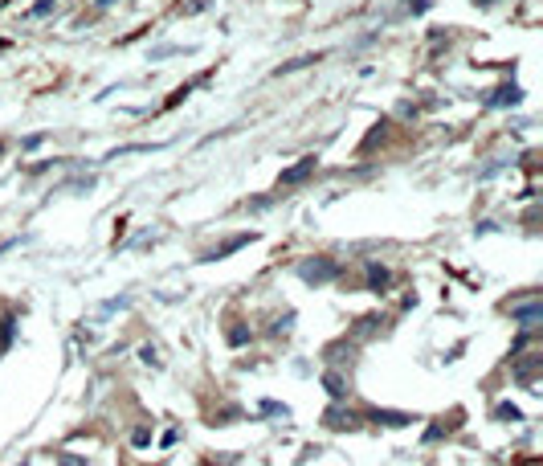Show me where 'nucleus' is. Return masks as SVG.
I'll return each mask as SVG.
<instances>
[{"label": "nucleus", "instance_id": "1", "mask_svg": "<svg viewBox=\"0 0 543 466\" xmlns=\"http://www.w3.org/2000/svg\"><path fill=\"white\" fill-rule=\"evenodd\" d=\"M298 279L323 286V282L339 279V266H335L331 258H303V262H298Z\"/></svg>", "mask_w": 543, "mask_h": 466}, {"label": "nucleus", "instance_id": "2", "mask_svg": "<svg viewBox=\"0 0 543 466\" xmlns=\"http://www.w3.org/2000/svg\"><path fill=\"white\" fill-rule=\"evenodd\" d=\"M315 168H318V160H315V156H307V160H298L294 168H286V172L278 176V188H298L303 180H311V176H315Z\"/></svg>", "mask_w": 543, "mask_h": 466}, {"label": "nucleus", "instance_id": "3", "mask_svg": "<svg viewBox=\"0 0 543 466\" xmlns=\"http://www.w3.org/2000/svg\"><path fill=\"white\" fill-rule=\"evenodd\" d=\"M249 241H254V233H237V237H229L225 245H217V250H209V254H204L200 262H217V258H229L233 250H241V245H249Z\"/></svg>", "mask_w": 543, "mask_h": 466}, {"label": "nucleus", "instance_id": "4", "mask_svg": "<svg viewBox=\"0 0 543 466\" xmlns=\"http://www.w3.org/2000/svg\"><path fill=\"white\" fill-rule=\"evenodd\" d=\"M511 315H515V319H523V324H540L543 319V303L540 299H535V295H531V299H527V303H519V307H511Z\"/></svg>", "mask_w": 543, "mask_h": 466}, {"label": "nucleus", "instance_id": "5", "mask_svg": "<svg viewBox=\"0 0 543 466\" xmlns=\"http://www.w3.org/2000/svg\"><path fill=\"white\" fill-rule=\"evenodd\" d=\"M323 421H327L331 429H356V425H360V421H356V413H347V409H339V405H335V409H331Z\"/></svg>", "mask_w": 543, "mask_h": 466}, {"label": "nucleus", "instance_id": "6", "mask_svg": "<svg viewBox=\"0 0 543 466\" xmlns=\"http://www.w3.org/2000/svg\"><path fill=\"white\" fill-rule=\"evenodd\" d=\"M388 282H392V274H388L380 262H372V266H368V286H372V290H384Z\"/></svg>", "mask_w": 543, "mask_h": 466}, {"label": "nucleus", "instance_id": "7", "mask_svg": "<svg viewBox=\"0 0 543 466\" xmlns=\"http://www.w3.org/2000/svg\"><path fill=\"white\" fill-rule=\"evenodd\" d=\"M323 384H327V393H331L335 401H343V397H347V380H343L339 373H327V376H323Z\"/></svg>", "mask_w": 543, "mask_h": 466}, {"label": "nucleus", "instance_id": "8", "mask_svg": "<svg viewBox=\"0 0 543 466\" xmlns=\"http://www.w3.org/2000/svg\"><path fill=\"white\" fill-rule=\"evenodd\" d=\"M523 94H519V86H502V91H495V98H490V106H515Z\"/></svg>", "mask_w": 543, "mask_h": 466}, {"label": "nucleus", "instance_id": "9", "mask_svg": "<svg viewBox=\"0 0 543 466\" xmlns=\"http://www.w3.org/2000/svg\"><path fill=\"white\" fill-rule=\"evenodd\" d=\"M318 53H303V57H294V62H282L278 66V74H294V70H303V66H315Z\"/></svg>", "mask_w": 543, "mask_h": 466}, {"label": "nucleus", "instance_id": "10", "mask_svg": "<svg viewBox=\"0 0 543 466\" xmlns=\"http://www.w3.org/2000/svg\"><path fill=\"white\" fill-rule=\"evenodd\" d=\"M372 418L380 421V425H408V421H412L408 413H372Z\"/></svg>", "mask_w": 543, "mask_h": 466}, {"label": "nucleus", "instance_id": "11", "mask_svg": "<svg viewBox=\"0 0 543 466\" xmlns=\"http://www.w3.org/2000/svg\"><path fill=\"white\" fill-rule=\"evenodd\" d=\"M245 339H249V327H245V324H237L233 331H229V344H233V348H237V344H245Z\"/></svg>", "mask_w": 543, "mask_h": 466}, {"label": "nucleus", "instance_id": "12", "mask_svg": "<svg viewBox=\"0 0 543 466\" xmlns=\"http://www.w3.org/2000/svg\"><path fill=\"white\" fill-rule=\"evenodd\" d=\"M46 12H53V0H37V8H33L29 17H46Z\"/></svg>", "mask_w": 543, "mask_h": 466}, {"label": "nucleus", "instance_id": "13", "mask_svg": "<svg viewBox=\"0 0 543 466\" xmlns=\"http://www.w3.org/2000/svg\"><path fill=\"white\" fill-rule=\"evenodd\" d=\"M41 143H46V136H29V140L21 143V147H25V151H37V147H41Z\"/></svg>", "mask_w": 543, "mask_h": 466}, {"label": "nucleus", "instance_id": "14", "mask_svg": "<svg viewBox=\"0 0 543 466\" xmlns=\"http://www.w3.org/2000/svg\"><path fill=\"white\" fill-rule=\"evenodd\" d=\"M498 418H511V421H515V418H519V409H515V405H498Z\"/></svg>", "mask_w": 543, "mask_h": 466}, {"label": "nucleus", "instance_id": "15", "mask_svg": "<svg viewBox=\"0 0 543 466\" xmlns=\"http://www.w3.org/2000/svg\"><path fill=\"white\" fill-rule=\"evenodd\" d=\"M57 466H86V458H78V454H66Z\"/></svg>", "mask_w": 543, "mask_h": 466}, {"label": "nucleus", "instance_id": "16", "mask_svg": "<svg viewBox=\"0 0 543 466\" xmlns=\"http://www.w3.org/2000/svg\"><path fill=\"white\" fill-rule=\"evenodd\" d=\"M131 442H135V446H147V442H151V434H147V429H135V438H131Z\"/></svg>", "mask_w": 543, "mask_h": 466}, {"label": "nucleus", "instance_id": "17", "mask_svg": "<svg viewBox=\"0 0 543 466\" xmlns=\"http://www.w3.org/2000/svg\"><path fill=\"white\" fill-rule=\"evenodd\" d=\"M98 4H102V8H111V4H119V0H98Z\"/></svg>", "mask_w": 543, "mask_h": 466}, {"label": "nucleus", "instance_id": "18", "mask_svg": "<svg viewBox=\"0 0 543 466\" xmlns=\"http://www.w3.org/2000/svg\"><path fill=\"white\" fill-rule=\"evenodd\" d=\"M478 4H490V0H478Z\"/></svg>", "mask_w": 543, "mask_h": 466}, {"label": "nucleus", "instance_id": "19", "mask_svg": "<svg viewBox=\"0 0 543 466\" xmlns=\"http://www.w3.org/2000/svg\"><path fill=\"white\" fill-rule=\"evenodd\" d=\"M0 151H4V143H0Z\"/></svg>", "mask_w": 543, "mask_h": 466}]
</instances>
